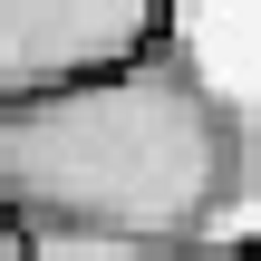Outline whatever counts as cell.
I'll use <instances>...</instances> for the list:
<instances>
[{
  "label": "cell",
  "instance_id": "3957f363",
  "mask_svg": "<svg viewBox=\"0 0 261 261\" xmlns=\"http://www.w3.org/2000/svg\"><path fill=\"white\" fill-rule=\"evenodd\" d=\"M0 261H39V232H29L19 203H0Z\"/></svg>",
  "mask_w": 261,
  "mask_h": 261
},
{
  "label": "cell",
  "instance_id": "6da1fadb",
  "mask_svg": "<svg viewBox=\"0 0 261 261\" xmlns=\"http://www.w3.org/2000/svg\"><path fill=\"white\" fill-rule=\"evenodd\" d=\"M252 116L174 39L39 97H0V203H19L39 242L87 252L203 242L252 194Z\"/></svg>",
  "mask_w": 261,
  "mask_h": 261
},
{
  "label": "cell",
  "instance_id": "7a4b0ae2",
  "mask_svg": "<svg viewBox=\"0 0 261 261\" xmlns=\"http://www.w3.org/2000/svg\"><path fill=\"white\" fill-rule=\"evenodd\" d=\"M174 0H0V97L126 68L165 39Z\"/></svg>",
  "mask_w": 261,
  "mask_h": 261
},
{
  "label": "cell",
  "instance_id": "277c9868",
  "mask_svg": "<svg viewBox=\"0 0 261 261\" xmlns=\"http://www.w3.org/2000/svg\"><path fill=\"white\" fill-rule=\"evenodd\" d=\"M203 261H261V242H223V252H203Z\"/></svg>",
  "mask_w": 261,
  "mask_h": 261
}]
</instances>
